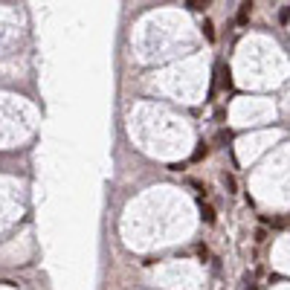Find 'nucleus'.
<instances>
[{"label":"nucleus","mask_w":290,"mask_h":290,"mask_svg":"<svg viewBox=\"0 0 290 290\" xmlns=\"http://www.w3.org/2000/svg\"><path fill=\"white\" fill-rule=\"evenodd\" d=\"M250 6H253L250 0H247V3H241V9H238V15H235V21H238V26H244V24L250 21Z\"/></svg>","instance_id":"1"},{"label":"nucleus","mask_w":290,"mask_h":290,"mask_svg":"<svg viewBox=\"0 0 290 290\" xmlns=\"http://www.w3.org/2000/svg\"><path fill=\"white\" fill-rule=\"evenodd\" d=\"M200 218H203L206 224H215V209H212L209 203H203V200H200Z\"/></svg>","instance_id":"2"},{"label":"nucleus","mask_w":290,"mask_h":290,"mask_svg":"<svg viewBox=\"0 0 290 290\" xmlns=\"http://www.w3.org/2000/svg\"><path fill=\"white\" fill-rule=\"evenodd\" d=\"M206 154H209V145H206V142H197V148L192 151V162H200Z\"/></svg>","instance_id":"3"},{"label":"nucleus","mask_w":290,"mask_h":290,"mask_svg":"<svg viewBox=\"0 0 290 290\" xmlns=\"http://www.w3.org/2000/svg\"><path fill=\"white\" fill-rule=\"evenodd\" d=\"M209 3L212 0H189V9L192 12H203V9H209Z\"/></svg>","instance_id":"4"},{"label":"nucleus","mask_w":290,"mask_h":290,"mask_svg":"<svg viewBox=\"0 0 290 290\" xmlns=\"http://www.w3.org/2000/svg\"><path fill=\"white\" fill-rule=\"evenodd\" d=\"M224 186L229 192H235V177H232V174H224Z\"/></svg>","instance_id":"5"},{"label":"nucleus","mask_w":290,"mask_h":290,"mask_svg":"<svg viewBox=\"0 0 290 290\" xmlns=\"http://www.w3.org/2000/svg\"><path fill=\"white\" fill-rule=\"evenodd\" d=\"M203 29H206V38H209V41H215V29H212V24H209V21L203 24Z\"/></svg>","instance_id":"6"},{"label":"nucleus","mask_w":290,"mask_h":290,"mask_svg":"<svg viewBox=\"0 0 290 290\" xmlns=\"http://www.w3.org/2000/svg\"><path fill=\"white\" fill-rule=\"evenodd\" d=\"M267 238V229H256V241H264Z\"/></svg>","instance_id":"7"},{"label":"nucleus","mask_w":290,"mask_h":290,"mask_svg":"<svg viewBox=\"0 0 290 290\" xmlns=\"http://www.w3.org/2000/svg\"><path fill=\"white\" fill-rule=\"evenodd\" d=\"M290 21V9H285V12H282V24H288Z\"/></svg>","instance_id":"8"}]
</instances>
